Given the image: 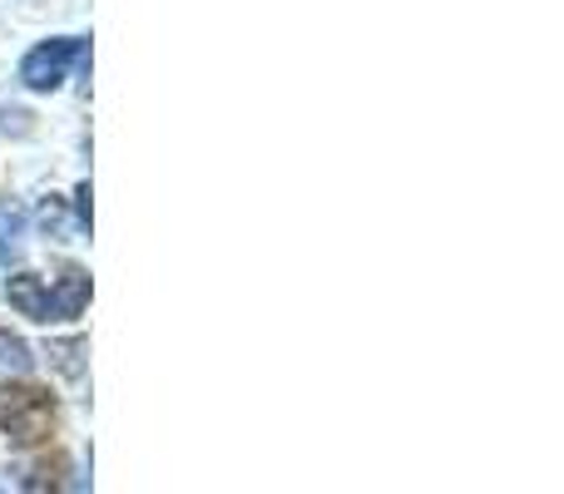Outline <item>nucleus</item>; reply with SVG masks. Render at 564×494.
Listing matches in <instances>:
<instances>
[{"label": "nucleus", "instance_id": "f257e3e1", "mask_svg": "<svg viewBox=\"0 0 564 494\" xmlns=\"http://www.w3.org/2000/svg\"><path fill=\"white\" fill-rule=\"evenodd\" d=\"M69 65L89 69V40L85 35H55V40H45V45H35L25 59H20V85L50 95V89L65 85Z\"/></svg>", "mask_w": 564, "mask_h": 494}, {"label": "nucleus", "instance_id": "f03ea898", "mask_svg": "<svg viewBox=\"0 0 564 494\" xmlns=\"http://www.w3.org/2000/svg\"><path fill=\"white\" fill-rule=\"evenodd\" d=\"M55 426V396L40 386H6L0 391V430L15 446H35Z\"/></svg>", "mask_w": 564, "mask_h": 494}, {"label": "nucleus", "instance_id": "7ed1b4c3", "mask_svg": "<svg viewBox=\"0 0 564 494\" xmlns=\"http://www.w3.org/2000/svg\"><path fill=\"white\" fill-rule=\"evenodd\" d=\"M6 297L15 311H25L30 321H55V307H50V287L35 272H10L6 277Z\"/></svg>", "mask_w": 564, "mask_h": 494}, {"label": "nucleus", "instance_id": "20e7f679", "mask_svg": "<svg viewBox=\"0 0 564 494\" xmlns=\"http://www.w3.org/2000/svg\"><path fill=\"white\" fill-rule=\"evenodd\" d=\"M85 301H89V272L69 262V267L55 277V292H50L55 321H59V317H79V311H85Z\"/></svg>", "mask_w": 564, "mask_h": 494}, {"label": "nucleus", "instance_id": "39448f33", "mask_svg": "<svg viewBox=\"0 0 564 494\" xmlns=\"http://www.w3.org/2000/svg\"><path fill=\"white\" fill-rule=\"evenodd\" d=\"M30 371H35L30 347L15 337V331H0V381H25Z\"/></svg>", "mask_w": 564, "mask_h": 494}, {"label": "nucleus", "instance_id": "423d86ee", "mask_svg": "<svg viewBox=\"0 0 564 494\" xmlns=\"http://www.w3.org/2000/svg\"><path fill=\"white\" fill-rule=\"evenodd\" d=\"M79 351H85V341H55V347H50V356L59 361V371H65V376H79Z\"/></svg>", "mask_w": 564, "mask_h": 494}, {"label": "nucleus", "instance_id": "0eeeda50", "mask_svg": "<svg viewBox=\"0 0 564 494\" xmlns=\"http://www.w3.org/2000/svg\"><path fill=\"white\" fill-rule=\"evenodd\" d=\"M0 129L6 134H30V114L25 109H0Z\"/></svg>", "mask_w": 564, "mask_h": 494}, {"label": "nucleus", "instance_id": "6e6552de", "mask_svg": "<svg viewBox=\"0 0 564 494\" xmlns=\"http://www.w3.org/2000/svg\"><path fill=\"white\" fill-rule=\"evenodd\" d=\"M20 233H25V218H10V223H6V243H0V257L20 252Z\"/></svg>", "mask_w": 564, "mask_h": 494}, {"label": "nucleus", "instance_id": "1a4fd4ad", "mask_svg": "<svg viewBox=\"0 0 564 494\" xmlns=\"http://www.w3.org/2000/svg\"><path fill=\"white\" fill-rule=\"evenodd\" d=\"M0 494H30L25 475H20V470H0Z\"/></svg>", "mask_w": 564, "mask_h": 494}, {"label": "nucleus", "instance_id": "9d476101", "mask_svg": "<svg viewBox=\"0 0 564 494\" xmlns=\"http://www.w3.org/2000/svg\"><path fill=\"white\" fill-rule=\"evenodd\" d=\"M75 213H79V223L89 228V184H79V188H75Z\"/></svg>", "mask_w": 564, "mask_h": 494}]
</instances>
